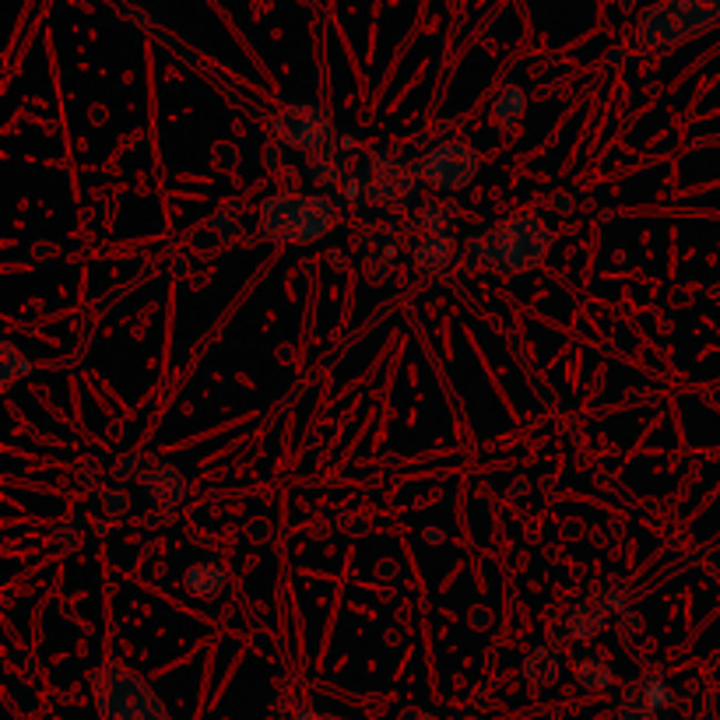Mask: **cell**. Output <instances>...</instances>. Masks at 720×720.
Masks as SVG:
<instances>
[{"mask_svg": "<svg viewBox=\"0 0 720 720\" xmlns=\"http://www.w3.org/2000/svg\"><path fill=\"white\" fill-rule=\"evenodd\" d=\"M450 254H454V239H450V236H429L419 246L415 264L422 267V271L436 275V271H443V267L450 264Z\"/></svg>", "mask_w": 720, "mask_h": 720, "instance_id": "cell-5", "label": "cell"}, {"mask_svg": "<svg viewBox=\"0 0 720 720\" xmlns=\"http://www.w3.org/2000/svg\"><path fill=\"white\" fill-rule=\"evenodd\" d=\"M323 720H338V717H323Z\"/></svg>", "mask_w": 720, "mask_h": 720, "instance_id": "cell-12", "label": "cell"}, {"mask_svg": "<svg viewBox=\"0 0 720 720\" xmlns=\"http://www.w3.org/2000/svg\"><path fill=\"white\" fill-rule=\"evenodd\" d=\"M422 179L440 191H457L479 173V155L467 148L464 141H446L440 148H432L422 162Z\"/></svg>", "mask_w": 720, "mask_h": 720, "instance_id": "cell-2", "label": "cell"}, {"mask_svg": "<svg viewBox=\"0 0 720 720\" xmlns=\"http://www.w3.org/2000/svg\"><path fill=\"white\" fill-rule=\"evenodd\" d=\"M576 682H580L584 689H590V692H601V689L611 686V671H608V665L601 661V657H584V661L576 665Z\"/></svg>", "mask_w": 720, "mask_h": 720, "instance_id": "cell-7", "label": "cell"}, {"mask_svg": "<svg viewBox=\"0 0 720 720\" xmlns=\"http://www.w3.org/2000/svg\"><path fill=\"white\" fill-rule=\"evenodd\" d=\"M275 131L285 144H296V148H320L331 123H327V113L317 106H288L278 116Z\"/></svg>", "mask_w": 720, "mask_h": 720, "instance_id": "cell-3", "label": "cell"}, {"mask_svg": "<svg viewBox=\"0 0 720 720\" xmlns=\"http://www.w3.org/2000/svg\"><path fill=\"white\" fill-rule=\"evenodd\" d=\"M524 110H527L524 89H521V85H506V89L496 95V102H492V120H496L503 131H513V127L521 123Z\"/></svg>", "mask_w": 720, "mask_h": 720, "instance_id": "cell-4", "label": "cell"}, {"mask_svg": "<svg viewBox=\"0 0 720 720\" xmlns=\"http://www.w3.org/2000/svg\"><path fill=\"white\" fill-rule=\"evenodd\" d=\"M720 18V4L710 0H665L644 14L640 22V43L647 47H671L682 39L710 29Z\"/></svg>", "mask_w": 720, "mask_h": 720, "instance_id": "cell-1", "label": "cell"}, {"mask_svg": "<svg viewBox=\"0 0 720 720\" xmlns=\"http://www.w3.org/2000/svg\"><path fill=\"white\" fill-rule=\"evenodd\" d=\"M671 703V689L665 678H644L640 682V707L647 713H657V710H665Z\"/></svg>", "mask_w": 720, "mask_h": 720, "instance_id": "cell-8", "label": "cell"}, {"mask_svg": "<svg viewBox=\"0 0 720 720\" xmlns=\"http://www.w3.org/2000/svg\"><path fill=\"white\" fill-rule=\"evenodd\" d=\"M623 720H654L644 707H626L623 710Z\"/></svg>", "mask_w": 720, "mask_h": 720, "instance_id": "cell-9", "label": "cell"}, {"mask_svg": "<svg viewBox=\"0 0 720 720\" xmlns=\"http://www.w3.org/2000/svg\"><path fill=\"white\" fill-rule=\"evenodd\" d=\"M292 720H323V717H320V713H313V710H299Z\"/></svg>", "mask_w": 720, "mask_h": 720, "instance_id": "cell-11", "label": "cell"}, {"mask_svg": "<svg viewBox=\"0 0 720 720\" xmlns=\"http://www.w3.org/2000/svg\"><path fill=\"white\" fill-rule=\"evenodd\" d=\"M187 587L194 594H200V598H215V594H222V587H225V573L218 563H200V566L187 569Z\"/></svg>", "mask_w": 720, "mask_h": 720, "instance_id": "cell-6", "label": "cell"}, {"mask_svg": "<svg viewBox=\"0 0 720 720\" xmlns=\"http://www.w3.org/2000/svg\"><path fill=\"white\" fill-rule=\"evenodd\" d=\"M425 542H432V545H440V542H443V534H440V527H429V531H425Z\"/></svg>", "mask_w": 720, "mask_h": 720, "instance_id": "cell-10", "label": "cell"}]
</instances>
